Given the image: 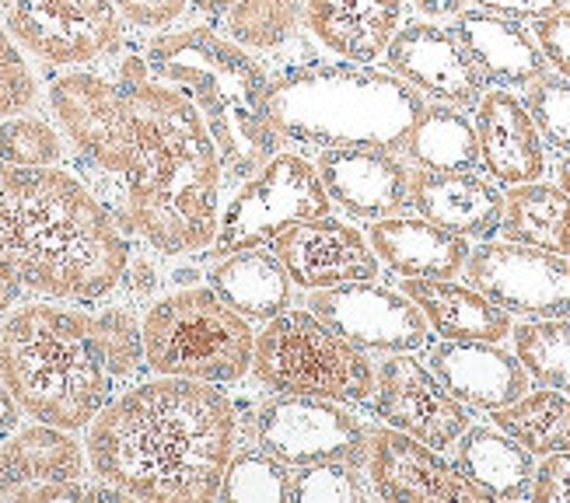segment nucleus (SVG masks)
<instances>
[{
    "instance_id": "nucleus-1",
    "label": "nucleus",
    "mask_w": 570,
    "mask_h": 503,
    "mask_svg": "<svg viewBox=\"0 0 570 503\" xmlns=\"http://www.w3.org/2000/svg\"><path fill=\"white\" fill-rule=\"evenodd\" d=\"M85 447L98 483L151 503H204L220 496L238 413L217 385L161 374L106 402Z\"/></svg>"
},
{
    "instance_id": "nucleus-2",
    "label": "nucleus",
    "mask_w": 570,
    "mask_h": 503,
    "mask_svg": "<svg viewBox=\"0 0 570 503\" xmlns=\"http://www.w3.org/2000/svg\"><path fill=\"white\" fill-rule=\"evenodd\" d=\"M130 266L127 238L70 171L0 161V315L24 294L106 297Z\"/></svg>"
},
{
    "instance_id": "nucleus-3",
    "label": "nucleus",
    "mask_w": 570,
    "mask_h": 503,
    "mask_svg": "<svg viewBox=\"0 0 570 503\" xmlns=\"http://www.w3.org/2000/svg\"><path fill=\"white\" fill-rule=\"evenodd\" d=\"M119 85L130 91L140 155L127 175V224L165 256L200 251L217 235V144L189 98L155 78L144 57H122Z\"/></svg>"
},
{
    "instance_id": "nucleus-4",
    "label": "nucleus",
    "mask_w": 570,
    "mask_h": 503,
    "mask_svg": "<svg viewBox=\"0 0 570 503\" xmlns=\"http://www.w3.org/2000/svg\"><path fill=\"white\" fill-rule=\"evenodd\" d=\"M424 109V95L392 70L351 60L294 67L266 88V119L274 130L322 150H406Z\"/></svg>"
},
{
    "instance_id": "nucleus-5",
    "label": "nucleus",
    "mask_w": 570,
    "mask_h": 503,
    "mask_svg": "<svg viewBox=\"0 0 570 503\" xmlns=\"http://www.w3.org/2000/svg\"><path fill=\"white\" fill-rule=\"evenodd\" d=\"M144 60L155 78L179 88L200 109L232 179H249L277 155L281 134L266 119V70L228 36L207 24L161 32L147 42Z\"/></svg>"
},
{
    "instance_id": "nucleus-6",
    "label": "nucleus",
    "mask_w": 570,
    "mask_h": 503,
    "mask_svg": "<svg viewBox=\"0 0 570 503\" xmlns=\"http://www.w3.org/2000/svg\"><path fill=\"white\" fill-rule=\"evenodd\" d=\"M0 377L18 410L39 423L81 431L109 402L95 315L57 305H21L0 325Z\"/></svg>"
},
{
    "instance_id": "nucleus-7",
    "label": "nucleus",
    "mask_w": 570,
    "mask_h": 503,
    "mask_svg": "<svg viewBox=\"0 0 570 503\" xmlns=\"http://www.w3.org/2000/svg\"><path fill=\"white\" fill-rule=\"evenodd\" d=\"M256 333L214 287L155 300L144 318V364L155 374L228 385L253 371Z\"/></svg>"
},
{
    "instance_id": "nucleus-8",
    "label": "nucleus",
    "mask_w": 570,
    "mask_h": 503,
    "mask_svg": "<svg viewBox=\"0 0 570 503\" xmlns=\"http://www.w3.org/2000/svg\"><path fill=\"white\" fill-rule=\"evenodd\" d=\"M256 382L277 395H315L333 402H367L379 371L364 349L346 343L312 308L281 312L263 325L253 349Z\"/></svg>"
},
{
    "instance_id": "nucleus-9",
    "label": "nucleus",
    "mask_w": 570,
    "mask_h": 503,
    "mask_svg": "<svg viewBox=\"0 0 570 503\" xmlns=\"http://www.w3.org/2000/svg\"><path fill=\"white\" fill-rule=\"evenodd\" d=\"M333 199L315 165L297 155H274L256 175H249L220 214L210 251L217 259L242 248L274 245L294 224L326 217Z\"/></svg>"
},
{
    "instance_id": "nucleus-10",
    "label": "nucleus",
    "mask_w": 570,
    "mask_h": 503,
    "mask_svg": "<svg viewBox=\"0 0 570 503\" xmlns=\"http://www.w3.org/2000/svg\"><path fill=\"white\" fill-rule=\"evenodd\" d=\"M49 106L67 140L109 175H127L140 155V126L130 91L95 70H67L49 85Z\"/></svg>"
},
{
    "instance_id": "nucleus-11",
    "label": "nucleus",
    "mask_w": 570,
    "mask_h": 503,
    "mask_svg": "<svg viewBox=\"0 0 570 503\" xmlns=\"http://www.w3.org/2000/svg\"><path fill=\"white\" fill-rule=\"evenodd\" d=\"M4 24L49 67H88L122 46L116 0H0Z\"/></svg>"
},
{
    "instance_id": "nucleus-12",
    "label": "nucleus",
    "mask_w": 570,
    "mask_h": 503,
    "mask_svg": "<svg viewBox=\"0 0 570 503\" xmlns=\"http://www.w3.org/2000/svg\"><path fill=\"white\" fill-rule=\"evenodd\" d=\"M256 441L287 469L312 462H351L367 458V426L343 410V402L315 395L269 398L256 413Z\"/></svg>"
},
{
    "instance_id": "nucleus-13",
    "label": "nucleus",
    "mask_w": 570,
    "mask_h": 503,
    "mask_svg": "<svg viewBox=\"0 0 570 503\" xmlns=\"http://www.w3.org/2000/svg\"><path fill=\"white\" fill-rule=\"evenodd\" d=\"M465 276L493 305L522 318H570V259L560 251L483 241L469 251Z\"/></svg>"
},
{
    "instance_id": "nucleus-14",
    "label": "nucleus",
    "mask_w": 570,
    "mask_h": 503,
    "mask_svg": "<svg viewBox=\"0 0 570 503\" xmlns=\"http://www.w3.org/2000/svg\"><path fill=\"white\" fill-rule=\"evenodd\" d=\"M308 308L364 354H413L431 333L413 297L375 280L312 290Z\"/></svg>"
},
{
    "instance_id": "nucleus-15",
    "label": "nucleus",
    "mask_w": 570,
    "mask_h": 503,
    "mask_svg": "<svg viewBox=\"0 0 570 503\" xmlns=\"http://www.w3.org/2000/svg\"><path fill=\"white\" fill-rule=\"evenodd\" d=\"M371 413L379 423L424 441L434 451L455 447V441L469 431L465 406L413 354H389L382 361Z\"/></svg>"
},
{
    "instance_id": "nucleus-16",
    "label": "nucleus",
    "mask_w": 570,
    "mask_h": 503,
    "mask_svg": "<svg viewBox=\"0 0 570 503\" xmlns=\"http://www.w3.org/2000/svg\"><path fill=\"white\" fill-rule=\"evenodd\" d=\"M367 480L382 500L395 503H424V500H469L483 503L487 493L473 486L465 475L441 458V451L416 441L392 426L367 431Z\"/></svg>"
},
{
    "instance_id": "nucleus-17",
    "label": "nucleus",
    "mask_w": 570,
    "mask_h": 503,
    "mask_svg": "<svg viewBox=\"0 0 570 503\" xmlns=\"http://www.w3.org/2000/svg\"><path fill=\"white\" fill-rule=\"evenodd\" d=\"M385 63L395 78L413 85L420 95H431L441 106H476L483 95V73L452 29L434 21L400 24L385 49Z\"/></svg>"
},
{
    "instance_id": "nucleus-18",
    "label": "nucleus",
    "mask_w": 570,
    "mask_h": 503,
    "mask_svg": "<svg viewBox=\"0 0 570 503\" xmlns=\"http://www.w3.org/2000/svg\"><path fill=\"white\" fill-rule=\"evenodd\" d=\"M274 251L291 280L305 290L375 280L379 276V256L371 241L354 224H343L330 214L294 224L274 241Z\"/></svg>"
},
{
    "instance_id": "nucleus-19",
    "label": "nucleus",
    "mask_w": 570,
    "mask_h": 503,
    "mask_svg": "<svg viewBox=\"0 0 570 503\" xmlns=\"http://www.w3.org/2000/svg\"><path fill=\"white\" fill-rule=\"evenodd\" d=\"M326 193L351 217L382 220L410 207V168L392 150L330 147L315 161Z\"/></svg>"
},
{
    "instance_id": "nucleus-20",
    "label": "nucleus",
    "mask_w": 570,
    "mask_h": 503,
    "mask_svg": "<svg viewBox=\"0 0 570 503\" xmlns=\"http://www.w3.org/2000/svg\"><path fill=\"white\" fill-rule=\"evenodd\" d=\"M428 367L438 382L449 388L462 406L473 410H501L508 402L529 392V371L498 343L483 339H444L431 349Z\"/></svg>"
},
{
    "instance_id": "nucleus-21",
    "label": "nucleus",
    "mask_w": 570,
    "mask_h": 503,
    "mask_svg": "<svg viewBox=\"0 0 570 503\" xmlns=\"http://www.w3.org/2000/svg\"><path fill=\"white\" fill-rule=\"evenodd\" d=\"M476 140L480 165L501 186L535 183L547 171V147L542 134L522 98L508 88H493L476 102Z\"/></svg>"
},
{
    "instance_id": "nucleus-22",
    "label": "nucleus",
    "mask_w": 570,
    "mask_h": 503,
    "mask_svg": "<svg viewBox=\"0 0 570 503\" xmlns=\"http://www.w3.org/2000/svg\"><path fill=\"white\" fill-rule=\"evenodd\" d=\"M410 207L438 228L462 238H490L501 231L504 196L476 171H410Z\"/></svg>"
},
{
    "instance_id": "nucleus-23",
    "label": "nucleus",
    "mask_w": 570,
    "mask_h": 503,
    "mask_svg": "<svg viewBox=\"0 0 570 503\" xmlns=\"http://www.w3.org/2000/svg\"><path fill=\"white\" fill-rule=\"evenodd\" d=\"M367 241L375 248L379 263L392 273L424 276V280H455L469 263V238L452 235L431 224L428 217H403L392 214L367 228Z\"/></svg>"
},
{
    "instance_id": "nucleus-24",
    "label": "nucleus",
    "mask_w": 570,
    "mask_h": 503,
    "mask_svg": "<svg viewBox=\"0 0 570 503\" xmlns=\"http://www.w3.org/2000/svg\"><path fill=\"white\" fill-rule=\"evenodd\" d=\"M406 0H305L308 32L333 57L375 63L400 32Z\"/></svg>"
},
{
    "instance_id": "nucleus-25",
    "label": "nucleus",
    "mask_w": 570,
    "mask_h": 503,
    "mask_svg": "<svg viewBox=\"0 0 570 503\" xmlns=\"http://www.w3.org/2000/svg\"><path fill=\"white\" fill-rule=\"evenodd\" d=\"M465 53L473 57L487 85L518 88L532 85L547 73V57L532 32H525L514 18H501L490 11H459L455 29Z\"/></svg>"
},
{
    "instance_id": "nucleus-26",
    "label": "nucleus",
    "mask_w": 570,
    "mask_h": 503,
    "mask_svg": "<svg viewBox=\"0 0 570 503\" xmlns=\"http://www.w3.org/2000/svg\"><path fill=\"white\" fill-rule=\"evenodd\" d=\"M403 294L416 300L428 325L441 339H483L501 343L511 336V315L476 290L473 284L455 280H424V276H406Z\"/></svg>"
},
{
    "instance_id": "nucleus-27",
    "label": "nucleus",
    "mask_w": 570,
    "mask_h": 503,
    "mask_svg": "<svg viewBox=\"0 0 570 503\" xmlns=\"http://www.w3.org/2000/svg\"><path fill=\"white\" fill-rule=\"evenodd\" d=\"M85 475V447L63 426L36 423L0 444V496L11 500L24 486L70 483Z\"/></svg>"
},
{
    "instance_id": "nucleus-28",
    "label": "nucleus",
    "mask_w": 570,
    "mask_h": 503,
    "mask_svg": "<svg viewBox=\"0 0 570 503\" xmlns=\"http://www.w3.org/2000/svg\"><path fill=\"white\" fill-rule=\"evenodd\" d=\"M535 455L501 426H469L455 441V469L480 486L487 500H525L535 483Z\"/></svg>"
},
{
    "instance_id": "nucleus-29",
    "label": "nucleus",
    "mask_w": 570,
    "mask_h": 503,
    "mask_svg": "<svg viewBox=\"0 0 570 503\" xmlns=\"http://www.w3.org/2000/svg\"><path fill=\"white\" fill-rule=\"evenodd\" d=\"M207 280L249 322H269L291 308L294 280L277 259V251H263V248L232 251V256H225L210 269Z\"/></svg>"
},
{
    "instance_id": "nucleus-30",
    "label": "nucleus",
    "mask_w": 570,
    "mask_h": 503,
    "mask_svg": "<svg viewBox=\"0 0 570 503\" xmlns=\"http://www.w3.org/2000/svg\"><path fill=\"white\" fill-rule=\"evenodd\" d=\"M501 235L518 245L570 256V196L550 183H522L504 193Z\"/></svg>"
},
{
    "instance_id": "nucleus-31",
    "label": "nucleus",
    "mask_w": 570,
    "mask_h": 503,
    "mask_svg": "<svg viewBox=\"0 0 570 503\" xmlns=\"http://www.w3.org/2000/svg\"><path fill=\"white\" fill-rule=\"evenodd\" d=\"M406 155L416 168L431 171H473L480 165L476 122L455 106H428L406 140Z\"/></svg>"
},
{
    "instance_id": "nucleus-32",
    "label": "nucleus",
    "mask_w": 570,
    "mask_h": 503,
    "mask_svg": "<svg viewBox=\"0 0 570 503\" xmlns=\"http://www.w3.org/2000/svg\"><path fill=\"white\" fill-rule=\"evenodd\" d=\"M493 426H501L508 437L542 458L570 451V395L547 385L525 392L522 398L493 410Z\"/></svg>"
},
{
    "instance_id": "nucleus-33",
    "label": "nucleus",
    "mask_w": 570,
    "mask_h": 503,
    "mask_svg": "<svg viewBox=\"0 0 570 503\" xmlns=\"http://www.w3.org/2000/svg\"><path fill=\"white\" fill-rule=\"evenodd\" d=\"M305 24V0H238L225 11V36L242 49L274 53L297 39Z\"/></svg>"
},
{
    "instance_id": "nucleus-34",
    "label": "nucleus",
    "mask_w": 570,
    "mask_h": 503,
    "mask_svg": "<svg viewBox=\"0 0 570 503\" xmlns=\"http://www.w3.org/2000/svg\"><path fill=\"white\" fill-rule=\"evenodd\" d=\"M511 339L529 377L570 395V318H525L511 329Z\"/></svg>"
},
{
    "instance_id": "nucleus-35",
    "label": "nucleus",
    "mask_w": 570,
    "mask_h": 503,
    "mask_svg": "<svg viewBox=\"0 0 570 503\" xmlns=\"http://www.w3.org/2000/svg\"><path fill=\"white\" fill-rule=\"evenodd\" d=\"M220 500L228 503H287L291 500V472L269 451H235L228 462Z\"/></svg>"
},
{
    "instance_id": "nucleus-36",
    "label": "nucleus",
    "mask_w": 570,
    "mask_h": 503,
    "mask_svg": "<svg viewBox=\"0 0 570 503\" xmlns=\"http://www.w3.org/2000/svg\"><path fill=\"white\" fill-rule=\"evenodd\" d=\"M361 465L351 462H312L291 472L294 503H361L367 496Z\"/></svg>"
},
{
    "instance_id": "nucleus-37",
    "label": "nucleus",
    "mask_w": 570,
    "mask_h": 503,
    "mask_svg": "<svg viewBox=\"0 0 570 503\" xmlns=\"http://www.w3.org/2000/svg\"><path fill=\"white\" fill-rule=\"evenodd\" d=\"M63 158L60 134L39 116H8L0 122V161L18 168H42Z\"/></svg>"
},
{
    "instance_id": "nucleus-38",
    "label": "nucleus",
    "mask_w": 570,
    "mask_h": 503,
    "mask_svg": "<svg viewBox=\"0 0 570 503\" xmlns=\"http://www.w3.org/2000/svg\"><path fill=\"white\" fill-rule=\"evenodd\" d=\"M525 106L539 126L542 140H550L560 155L570 158V78L563 73H542L539 81L529 85L525 91Z\"/></svg>"
},
{
    "instance_id": "nucleus-39",
    "label": "nucleus",
    "mask_w": 570,
    "mask_h": 503,
    "mask_svg": "<svg viewBox=\"0 0 570 503\" xmlns=\"http://www.w3.org/2000/svg\"><path fill=\"white\" fill-rule=\"evenodd\" d=\"M98 343L112 377H134L144 364V325H137L130 308H106L95 315Z\"/></svg>"
},
{
    "instance_id": "nucleus-40",
    "label": "nucleus",
    "mask_w": 570,
    "mask_h": 503,
    "mask_svg": "<svg viewBox=\"0 0 570 503\" xmlns=\"http://www.w3.org/2000/svg\"><path fill=\"white\" fill-rule=\"evenodd\" d=\"M39 95V81L29 67V60L21 57L18 39L11 29L0 21V116H18L24 112Z\"/></svg>"
},
{
    "instance_id": "nucleus-41",
    "label": "nucleus",
    "mask_w": 570,
    "mask_h": 503,
    "mask_svg": "<svg viewBox=\"0 0 570 503\" xmlns=\"http://www.w3.org/2000/svg\"><path fill=\"white\" fill-rule=\"evenodd\" d=\"M542 57H547L550 67H557V73L570 78V11L560 8L553 14H542L535 18V29H532Z\"/></svg>"
},
{
    "instance_id": "nucleus-42",
    "label": "nucleus",
    "mask_w": 570,
    "mask_h": 503,
    "mask_svg": "<svg viewBox=\"0 0 570 503\" xmlns=\"http://www.w3.org/2000/svg\"><path fill=\"white\" fill-rule=\"evenodd\" d=\"M532 500H539V503H570V451L547 455V462L535 469Z\"/></svg>"
},
{
    "instance_id": "nucleus-43",
    "label": "nucleus",
    "mask_w": 570,
    "mask_h": 503,
    "mask_svg": "<svg viewBox=\"0 0 570 503\" xmlns=\"http://www.w3.org/2000/svg\"><path fill=\"white\" fill-rule=\"evenodd\" d=\"M116 4L137 29H165V24L183 18L189 0H116Z\"/></svg>"
},
{
    "instance_id": "nucleus-44",
    "label": "nucleus",
    "mask_w": 570,
    "mask_h": 503,
    "mask_svg": "<svg viewBox=\"0 0 570 503\" xmlns=\"http://www.w3.org/2000/svg\"><path fill=\"white\" fill-rule=\"evenodd\" d=\"M469 4H476L480 11H490V14H501V18H542V14H553L560 11L567 0H469Z\"/></svg>"
},
{
    "instance_id": "nucleus-45",
    "label": "nucleus",
    "mask_w": 570,
    "mask_h": 503,
    "mask_svg": "<svg viewBox=\"0 0 570 503\" xmlns=\"http://www.w3.org/2000/svg\"><path fill=\"white\" fill-rule=\"evenodd\" d=\"M413 8L428 18H455L462 11V0H413Z\"/></svg>"
},
{
    "instance_id": "nucleus-46",
    "label": "nucleus",
    "mask_w": 570,
    "mask_h": 503,
    "mask_svg": "<svg viewBox=\"0 0 570 503\" xmlns=\"http://www.w3.org/2000/svg\"><path fill=\"white\" fill-rule=\"evenodd\" d=\"M14 423H18V402H14V395L8 392L4 377H0V434L14 431Z\"/></svg>"
},
{
    "instance_id": "nucleus-47",
    "label": "nucleus",
    "mask_w": 570,
    "mask_h": 503,
    "mask_svg": "<svg viewBox=\"0 0 570 503\" xmlns=\"http://www.w3.org/2000/svg\"><path fill=\"white\" fill-rule=\"evenodd\" d=\"M235 4H238V0H189V8L204 11V14H225Z\"/></svg>"
},
{
    "instance_id": "nucleus-48",
    "label": "nucleus",
    "mask_w": 570,
    "mask_h": 503,
    "mask_svg": "<svg viewBox=\"0 0 570 503\" xmlns=\"http://www.w3.org/2000/svg\"><path fill=\"white\" fill-rule=\"evenodd\" d=\"M557 171H560V189H563V193L570 196V158H563Z\"/></svg>"
}]
</instances>
